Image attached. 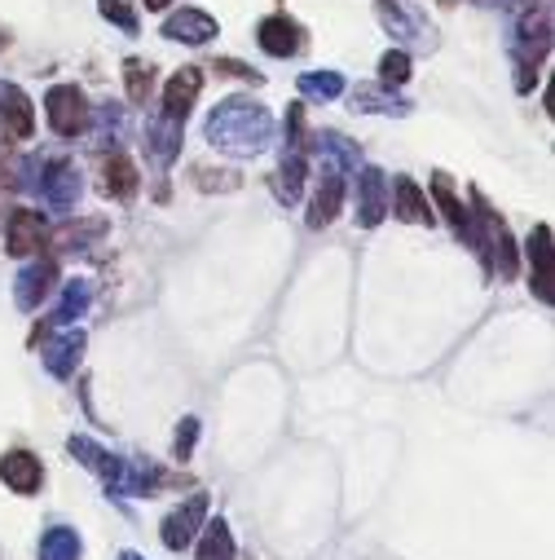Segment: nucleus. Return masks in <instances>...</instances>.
<instances>
[{"mask_svg":"<svg viewBox=\"0 0 555 560\" xmlns=\"http://www.w3.org/2000/svg\"><path fill=\"white\" fill-rule=\"evenodd\" d=\"M54 288H58V260L54 256H40V260H32L23 273H19V283H14V301H19V310H40L49 296H54Z\"/></svg>","mask_w":555,"mask_h":560,"instance_id":"39448f33","label":"nucleus"},{"mask_svg":"<svg viewBox=\"0 0 555 560\" xmlns=\"http://www.w3.org/2000/svg\"><path fill=\"white\" fill-rule=\"evenodd\" d=\"M388 208L410 225H433V203H428V195L420 190L414 177H397L388 186Z\"/></svg>","mask_w":555,"mask_h":560,"instance_id":"f8f14e48","label":"nucleus"},{"mask_svg":"<svg viewBox=\"0 0 555 560\" xmlns=\"http://www.w3.org/2000/svg\"><path fill=\"white\" fill-rule=\"evenodd\" d=\"M309 151H287L283 155V168H278V199L283 203H296L300 190H305V173H309Z\"/></svg>","mask_w":555,"mask_h":560,"instance_id":"5701e85b","label":"nucleus"},{"mask_svg":"<svg viewBox=\"0 0 555 560\" xmlns=\"http://www.w3.org/2000/svg\"><path fill=\"white\" fill-rule=\"evenodd\" d=\"M194 442H199V419L190 415V419H181V429H177V438H173V455L186 464V459L194 455Z\"/></svg>","mask_w":555,"mask_h":560,"instance_id":"2f4dec72","label":"nucleus"},{"mask_svg":"<svg viewBox=\"0 0 555 560\" xmlns=\"http://www.w3.org/2000/svg\"><path fill=\"white\" fill-rule=\"evenodd\" d=\"M123 80H128V102L142 106V102L151 97V89H155V67L142 62V58H128V62H123Z\"/></svg>","mask_w":555,"mask_h":560,"instance_id":"a878e982","label":"nucleus"},{"mask_svg":"<svg viewBox=\"0 0 555 560\" xmlns=\"http://www.w3.org/2000/svg\"><path fill=\"white\" fill-rule=\"evenodd\" d=\"M0 124H5L10 137L27 142L36 132V110H32V97L14 84V80H0Z\"/></svg>","mask_w":555,"mask_h":560,"instance_id":"1a4fd4ad","label":"nucleus"},{"mask_svg":"<svg viewBox=\"0 0 555 560\" xmlns=\"http://www.w3.org/2000/svg\"><path fill=\"white\" fill-rule=\"evenodd\" d=\"M102 19L115 23L119 32L137 36V10H132V0H102Z\"/></svg>","mask_w":555,"mask_h":560,"instance_id":"cd10ccee","label":"nucleus"},{"mask_svg":"<svg viewBox=\"0 0 555 560\" xmlns=\"http://www.w3.org/2000/svg\"><path fill=\"white\" fill-rule=\"evenodd\" d=\"M433 199H437V208L446 212V221H450V225L463 234V225L472 221V212L463 208V199L454 195V186H450V177H446V173H437V177H433Z\"/></svg>","mask_w":555,"mask_h":560,"instance_id":"393cba45","label":"nucleus"},{"mask_svg":"<svg viewBox=\"0 0 555 560\" xmlns=\"http://www.w3.org/2000/svg\"><path fill=\"white\" fill-rule=\"evenodd\" d=\"M5 177H10V155H5V147H0V195H5V186H10Z\"/></svg>","mask_w":555,"mask_h":560,"instance_id":"72a5a7b5","label":"nucleus"},{"mask_svg":"<svg viewBox=\"0 0 555 560\" xmlns=\"http://www.w3.org/2000/svg\"><path fill=\"white\" fill-rule=\"evenodd\" d=\"M379 80H383V84H405V80H410V54L388 49V54L379 58Z\"/></svg>","mask_w":555,"mask_h":560,"instance_id":"c85d7f7f","label":"nucleus"},{"mask_svg":"<svg viewBox=\"0 0 555 560\" xmlns=\"http://www.w3.org/2000/svg\"><path fill=\"white\" fill-rule=\"evenodd\" d=\"M80 168L71 160H54V164H40V177H36V195L54 208V212H71L80 203Z\"/></svg>","mask_w":555,"mask_h":560,"instance_id":"7ed1b4c3","label":"nucleus"},{"mask_svg":"<svg viewBox=\"0 0 555 560\" xmlns=\"http://www.w3.org/2000/svg\"><path fill=\"white\" fill-rule=\"evenodd\" d=\"M45 115H49V128L58 137H80L93 124V110H88V102L75 84H54L49 97H45Z\"/></svg>","mask_w":555,"mask_h":560,"instance_id":"f03ea898","label":"nucleus"},{"mask_svg":"<svg viewBox=\"0 0 555 560\" xmlns=\"http://www.w3.org/2000/svg\"><path fill=\"white\" fill-rule=\"evenodd\" d=\"M45 371L54 375V380H71L75 375V366H80V358H84V331L75 327V331H62L58 340H49L45 345Z\"/></svg>","mask_w":555,"mask_h":560,"instance_id":"a211bd4d","label":"nucleus"},{"mask_svg":"<svg viewBox=\"0 0 555 560\" xmlns=\"http://www.w3.org/2000/svg\"><path fill=\"white\" fill-rule=\"evenodd\" d=\"M119 560H142V556H137V551H119Z\"/></svg>","mask_w":555,"mask_h":560,"instance_id":"c9c22d12","label":"nucleus"},{"mask_svg":"<svg viewBox=\"0 0 555 560\" xmlns=\"http://www.w3.org/2000/svg\"><path fill=\"white\" fill-rule=\"evenodd\" d=\"M146 137H151V155H155L160 168H168V164L181 155V124H177V119L155 115L151 128H146Z\"/></svg>","mask_w":555,"mask_h":560,"instance_id":"aec40b11","label":"nucleus"},{"mask_svg":"<svg viewBox=\"0 0 555 560\" xmlns=\"http://www.w3.org/2000/svg\"><path fill=\"white\" fill-rule=\"evenodd\" d=\"M256 45L269 54V58H296L305 49V27L287 14H269L260 27H256Z\"/></svg>","mask_w":555,"mask_h":560,"instance_id":"423d86ee","label":"nucleus"},{"mask_svg":"<svg viewBox=\"0 0 555 560\" xmlns=\"http://www.w3.org/2000/svg\"><path fill=\"white\" fill-rule=\"evenodd\" d=\"M194 186H199V190H238V173H229V168H216V173H212V168L199 164V168H194Z\"/></svg>","mask_w":555,"mask_h":560,"instance_id":"c756f323","label":"nucleus"},{"mask_svg":"<svg viewBox=\"0 0 555 560\" xmlns=\"http://www.w3.org/2000/svg\"><path fill=\"white\" fill-rule=\"evenodd\" d=\"M300 93L305 97H322V102H331V97H340L344 93V75H335V71H309V75H300Z\"/></svg>","mask_w":555,"mask_h":560,"instance_id":"bb28decb","label":"nucleus"},{"mask_svg":"<svg viewBox=\"0 0 555 560\" xmlns=\"http://www.w3.org/2000/svg\"><path fill=\"white\" fill-rule=\"evenodd\" d=\"M216 32H221V27H216V19H212V14H203V10H190V5L164 19V36H168V40H186V45H208V40H212Z\"/></svg>","mask_w":555,"mask_h":560,"instance_id":"f3484780","label":"nucleus"},{"mask_svg":"<svg viewBox=\"0 0 555 560\" xmlns=\"http://www.w3.org/2000/svg\"><path fill=\"white\" fill-rule=\"evenodd\" d=\"M102 230H106L102 221H84L80 230H75V225H67V230H62L54 243H58L62 252H84V238H88V234H102Z\"/></svg>","mask_w":555,"mask_h":560,"instance_id":"7c9ffc66","label":"nucleus"},{"mask_svg":"<svg viewBox=\"0 0 555 560\" xmlns=\"http://www.w3.org/2000/svg\"><path fill=\"white\" fill-rule=\"evenodd\" d=\"M67 451H71V455H75V459H80V464H84V468H88V472H93V477L115 494L123 459H115V455H110L106 446H97L93 438H71V442H67Z\"/></svg>","mask_w":555,"mask_h":560,"instance_id":"4468645a","label":"nucleus"},{"mask_svg":"<svg viewBox=\"0 0 555 560\" xmlns=\"http://www.w3.org/2000/svg\"><path fill=\"white\" fill-rule=\"evenodd\" d=\"M529 265H533V292L542 305H551V283H555V269H551V225H533L529 230Z\"/></svg>","mask_w":555,"mask_h":560,"instance_id":"dca6fc26","label":"nucleus"},{"mask_svg":"<svg viewBox=\"0 0 555 560\" xmlns=\"http://www.w3.org/2000/svg\"><path fill=\"white\" fill-rule=\"evenodd\" d=\"M142 5H146V10H168L173 0H142Z\"/></svg>","mask_w":555,"mask_h":560,"instance_id":"f704fd0d","label":"nucleus"},{"mask_svg":"<svg viewBox=\"0 0 555 560\" xmlns=\"http://www.w3.org/2000/svg\"><path fill=\"white\" fill-rule=\"evenodd\" d=\"M0 481L14 494H36L45 486V468L32 451H10V455H0Z\"/></svg>","mask_w":555,"mask_h":560,"instance_id":"ddd939ff","label":"nucleus"},{"mask_svg":"<svg viewBox=\"0 0 555 560\" xmlns=\"http://www.w3.org/2000/svg\"><path fill=\"white\" fill-rule=\"evenodd\" d=\"M353 110H375V115H405L410 102L392 93V84H362L353 93Z\"/></svg>","mask_w":555,"mask_h":560,"instance_id":"412c9836","label":"nucleus"},{"mask_svg":"<svg viewBox=\"0 0 555 560\" xmlns=\"http://www.w3.org/2000/svg\"><path fill=\"white\" fill-rule=\"evenodd\" d=\"M45 238H49L45 212H32V208L10 212V225H5V252L10 256H32V252L45 247Z\"/></svg>","mask_w":555,"mask_h":560,"instance_id":"6e6552de","label":"nucleus"},{"mask_svg":"<svg viewBox=\"0 0 555 560\" xmlns=\"http://www.w3.org/2000/svg\"><path fill=\"white\" fill-rule=\"evenodd\" d=\"M203 521H208V494H190L181 508H173V512L164 516V529H160L164 547H168V551H186V547L199 538Z\"/></svg>","mask_w":555,"mask_h":560,"instance_id":"20e7f679","label":"nucleus"},{"mask_svg":"<svg viewBox=\"0 0 555 560\" xmlns=\"http://www.w3.org/2000/svg\"><path fill=\"white\" fill-rule=\"evenodd\" d=\"M238 556V547H234V534H229V525L216 516V521H203V529H199V556L194 560H234Z\"/></svg>","mask_w":555,"mask_h":560,"instance_id":"4be33fe9","label":"nucleus"},{"mask_svg":"<svg viewBox=\"0 0 555 560\" xmlns=\"http://www.w3.org/2000/svg\"><path fill=\"white\" fill-rule=\"evenodd\" d=\"M340 208H344V173H335V168L322 164L318 190H314V199H309V230L331 225V221L340 217Z\"/></svg>","mask_w":555,"mask_h":560,"instance_id":"9b49d317","label":"nucleus"},{"mask_svg":"<svg viewBox=\"0 0 555 560\" xmlns=\"http://www.w3.org/2000/svg\"><path fill=\"white\" fill-rule=\"evenodd\" d=\"M388 217V177L379 168H362L357 173V225L375 230Z\"/></svg>","mask_w":555,"mask_h":560,"instance_id":"0eeeda50","label":"nucleus"},{"mask_svg":"<svg viewBox=\"0 0 555 560\" xmlns=\"http://www.w3.org/2000/svg\"><path fill=\"white\" fill-rule=\"evenodd\" d=\"M208 142L225 155H260L273 142V119L251 97H225L208 115Z\"/></svg>","mask_w":555,"mask_h":560,"instance_id":"f257e3e1","label":"nucleus"},{"mask_svg":"<svg viewBox=\"0 0 555 560\" xmlns=\"http://www.w3.org/2000/svg\"><path fill=\"white\" fill-rule=\"evenodd\" d=\"M80 534L71 525H49L40 538V560H80Z\"/></svg>","mask_w":555,"mask_h":560,"instance_id":"b1692460","label":"nucleus"},{"mask_svg":"<svg viewBox=\"0 0 555 560\" xmlns=\"http://www.w3.org/2000/svg\"><path fill=\"white\" fill-rule=\"evenodd\" d=\"M212 71H225V75H238V80L260 84V75H251V67H243V62H234V58H216V67H212Z\"/></svg>","mask_w":555,"mask_h":560,"instance_id":"473e14b6","label":"nucleus"},{"mask_svg":"<svg viewBox=\"0 0 555 560\" xmlns=\"http://www.w3.org/2000/svg\"><path fill=\"white\" fill-rule=\"evenodd\" d=\"M137 190H142V177H137V164H132L123 151H110V155L102 160V195H106V199L128 203Z\"/></svg>","mask_w":555,"mask_h":560,"instance_id":"2eb2a0df","label":"nucleus"},{"mask_svg":"<svg viewBox=\"0 0 555 560\" xmlns=\"http://www.w3.org/2000/svg\"><path fill=\"white\" fill-rule=\"evenodd\" d=\"M88 305H93V283L88 278H71V283L62 288V296H58V305H54V327H71L75 318H84L88 314Z\"/></svg>","mask_w":555,"mask_h":560,"instance_id":"6ab92c4d","label":"nucleus"},{"mask_svg":"<svg viewBox=\"0 0 555 560\" xmlns=\"http://www.w3.org/2000/svg\"><path fill=\"white\" fill-rule=\"evenodd\" d=\"M199 89H203V71H199V67H181V71L164 84V110H160V115L186 124V115H190L194 102H199Z\"/></svg>","mask_w":555,"mask_h":560,"instance_id":"9d476101","label":"nucleus"}]
</instances>
